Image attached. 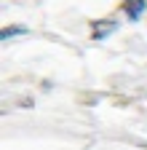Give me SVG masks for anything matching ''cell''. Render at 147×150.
Listing matches in <instances>:
<instances>
[{
  "label": "cell",
  "mask_w": 147,
  "mask_h": 150,
  "mask_svg": "<svg viewBox=\"0 0 147 150\" xmlns=\"http://www.w3.org/2000/svg\"><path fill=\"white\" fill-rule=\"evenodd\" d=\"M142 8H144V3H142V0H131V3H128V16H131V19H136V16L142 13Z\"/></svg>",
  "instance_id": "1"
},
{
  "label": "cell",
  "mask_w": 147,
  "mask_h": 150,
  "mask_svg": "<svg viewBox=\"0 0 147 150\" xmlns=\"http://www.w3.org/2000/svg\"><path fill=\"white\" fill-rule=\"evenodd\" d=\"M22 32H24L22 27H13V30H3V40H8L11 35H22Z\"/></svg>",
  "instance_id": "2"
}]
</instances>
